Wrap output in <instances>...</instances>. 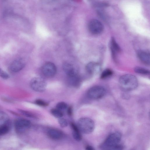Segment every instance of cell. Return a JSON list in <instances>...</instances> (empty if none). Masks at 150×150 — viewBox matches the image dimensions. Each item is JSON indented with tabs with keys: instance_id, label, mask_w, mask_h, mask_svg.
<instances>
[{
	"instance_id": "23",
	"label": "cell",
	"mask_w": 150,
	"mask_h": 150,
	"mask_svg": "<svg viewBox=\"0 0 150 150\" xmlns=\"http://www.w3.org/2000/svg\"><path fill=\"white\" fill-rule=\"evenodd\" d=\"M59 118L58 122L61 127L64 128L67 126L68 122L66 119L62 117Z\"/></svg>"
},
{
	"instance_id": "14",
	"label": "cell",
	"mask_w": 150,
	"mask_h": 150,
	"mask_svg": "<svg viewBox=\"0 0 150 150\" xmlns=\"http://www.w3.org/2000/svg\"><path fill=\"white\" fill-rule=\"evenodd\" d=\"M63 69L67 76L78 73L74 66L69 63H64L63 65Z\"/></svg>"
},
{
	"instance_id": "16",
	"label": "cell",
	"mask_w": 150,
	"mask_h": 150,
	"mask_svg": "<svg viewBox=\"0 0 150 150\" xmlns=\"http://www.w3.org/2000/svg\"><path fill=\"white\" fill-rule=\"evenodd\" d=\"M110 47L113 57L115 58L117 53L120 52L121 49L113 38H112L110 41Z\"/></svg>"
},
{
	"instance_id": "5",
	"label": "cell",
	"mask_w": 150,
	"mask_h": 150,
	"mask_svg": "<svg viewBox=\"0 0 150 150\" xmlns=\"http://www.w3.org/2000/svg\"><path fill=\"white\" fill-rule=\"evenodd\" d=\"M106 93L105 89L99 86H93L88 91L87 94L88 97L93 99H97L102 98Z\"/></svg>"
},
{
	"instance_id": "13",
	"label": "cell",
	"mask_w": 150,
	"mask_h": 150,
	"mask_svg": "<svg viewBox=\"0 0 150 150\" xmlns=\"http://www.w3.org/2000/svg\"><path fill=\"white\" fill-rule=\"evenodd\" d=\"M137 56L139 59L143 63L149 65L150 62V54L144 50H140L137 53Z\"/></svg>"
},
{
	"instance_id": "2",
	"label": "cell",
	"mask_w": 150,
	"mask_h": 150,
	"mask_svg": "<svg viewBox=\"0 0 150 150\" xmlns=\"http://www.w3.org/2000/svg\"><path fill=\"white\" fill-rule=\"evenodd\" d=\"M120 87L125 91H130L135 89L137 86L138 81L134 75L126 74L122 76L119 79Z\"/></svg>"
},
{
	"instance_id": "19",
	"label": "cell",
	"mask_w": 150,
	"mask_h": 150,
	"mask_svg": "<svg viewBox=\"0 0 150 150\" xmlns=\"http://www.w3.org/2000/svg\"><path fill=\"white\" fill-rule=\"evenodd\" d=\"M135 71L140 74L148 75L150 74V71L144 68L140 67H137L134 69Z\"/></svg>"
},
{
	"instance_id": "15",
	"label": "cell",
	"mask_w": 150,
	"mask_h": 150,
	"mask_svg": "<svg viewBox=\"0 0 150 150\" xmlns=\"http://www.w3.org/2000/svg\"><path fill=\"white\" fill-rule=\"evenodd\" d=\"M70 125L72 129V135L74 138L77 141H80L81 136L78 126L73 122L71 123Z\"/></svg>"
},
{
	"instance_id": "21",
	"label": "cell",
	"mask_w": 150,
	"mask_h": 150,
	"mask_svg": "<svg viewBox=\"0 0 150 150\" xmlns=\"http://www.w3.org/2000/svg\"><path fill=\"white\" fill-rule=\"evenodd\" d=\"M113 74L112 71L110 69H106L104 70L102 73L100 75L101 79L107 78L111 76Z\"/></svg>"
},
{
	"instance_id": "17",
	"label": "cell",
	"mask_w": 150,
	"mask_h": 150,
	"mask_svg": "<svg viewBox=\"0 0 150 150\" xmlns=\"http://www.w3.org/2000/svg\"><path fill=\"white\" fill-rule=\"evenodd\" d=\"M7 124H10L8 115L4 112L0 111V126Z\"/></svg>"
},
{
	"instance_id": "9",
	"label": "cell",
	"mask_w": 150,
	"mask_h": 150,
	"mask_svg": "<svg viewBox=\"0 0 150 150\" xmlns=\"http://www.w3.org/2000/svg\"><path fill=\"white\" fill-rule=\"evenodd\" d=\"M101 69V67L100 64L94 62H90L86 66V71L89 74H97L100 71Z\"/></svg>"
},
{
	"instance_id": "12",
	"label": "cell",
	"mask_w": 150,
	"mask_h": 150,
	"mask_svg": "<svg viewBox=\"0 0 150 150\" xmlns=\"http://www.w3.org/2000/svg\"><path fill=\"white\" fill-rule=\"evenodd\" d=\"M47 134L49 137L54 140H60L62 139L64 137V134L62 132L55 129H49L47 131Z\"/></svg>"
},
{
	"instance_id": "1",
	"label": "cell",
	"mask_w": 150,
	"mask_h": 150,
	"mask_svg": "<svg viewBox=\"0 0 150 150\" xmlns=\"http://www.w3.org/2000/svg\"><path fill=\"white\" fill-rule=\"evenodd\" d=\"M121 138V134L115 132L109 135L101 146L104 149L118 150L122 149L123 146L119 144Z\"/></svg>"
},
{
	"instance_id": "3",
	"label": "cell",
	"mask_w": 150,
	"mask_h": 150,
	"mask_svg": "<svg viewBox=\"0 0 150 150\" xmlns=\"http://www.w3.org/2000/svg\"><path fill=\"white\" fill-rule=\"evenodd\" d=\"M78 127L80 131L85 134H89L93 130L95 124L91 119L87 117L80 118L78 122Z\"/></svg>"
},
{
	"instance_id": "22",
	"label": "cell",
	"mask_w": 150,
	"mask_h": 150,
	"mask_svg": "<svg viewBox=\"0 0 150 150\" xmlns=\"http://www.w3.org/2000/svg\"><path fill=\"white\" fill-rule=\"evenodd\" d=\"M67 107V104L63 102L58 103L56 105V108L61 110L66 109Z\"/></svg>"
},
{
	"instance_id": "18",
	"label": "cell",
	"mask_w": 150,
	"mask_h": 150,
	"mask_svg": "<svg viewBox=\"0 0 150 150\" xmlns=\"http://www.w3.org/2000/svg\"><path fill=\"white\" fill-rule=\"evenodd\" d=\"M10 127V124L0 126V136L4 135L7 134L9 131Z\"/></svg>"
},
{
	"instance_id": "11",
	"label": "cell",
	"mask_w": 150,
	"mask_h": 150,
	"mask_svg": "<svg viewBox=\"0 0 150 150\" xmlns=\"http://www.w3.org/2000/svg\"><path fill=\"white\" fill-rule=\"evenodd\" d=\"M25 65L24 61L21 58H18L15 60L11 63L10 68L12 71L16 72L23 69Z\"/></svg>"
},
{
	"instance_id": "4",
	"label": "cell",
	"mask_w": 150,
	"mask_h": 150,
	"mask_svg": "<svg viewBox=\"0 0 150 150\" xmlns=\"http://www.w3.org/2000/svg\"><path fill=\"white\" fill-rule=\"evenodd\" d=\"M30 86L33 90L38 92H42L45 91L47 83L43 78L40 77H35L30 81Z\"/></svg>"
},
{
	"instance_id": "28",
	"label": "cell",
	"mask_w": 150,
	"mask_h": 150,
	"mask_svg": "<svg viewBox=\"0 0 150 150\" xmlns=\"http://www.w3.org/2000/svg\"><path fill=\"white\" fill-rule=\"evenodd\" d=\"M86 149L87 150H93L94 149L92 146H88L86 147Z\"/></svg>"
},
{
	"instance_id": "27",
	"label": "cell",
	"mask_w": 150,
	"mask_h": 150,
	"mask_svg": "<svg viewBox=\"0 0 150 150\" xmlns=\"http://www.w3.org/2000/svg\"><path fill=\"white\" fill-rule=\"evenodd\" d=\"M67 113L69 115H71L72 113V109L71 107H69L67 109Z\"/></svg>"
},
{
	"instance_id": "7",
	"label": "cell",
	"mask_w": 150,
	"mask_h": 150,
	"mask_svg": "<svg viewBox=\"0 0 150 150\" xmlns=\"http://www.w3.org/2000/svg\"><path fill=\"white\" fill-rule=\"evenodd\" d=\"M42 72L43 75L48 78L54 76L57 72V68L54 64L47 62L44 64L42 67Z\"/></svg>"
},
{
	"instance_id": "20",
	"label": "cell",
	"mask_w": 150,
	"mask_h": 150,
	"mask_svg": "<svg viewBox=\"0 0 150 150\" xmlns=\"http://www.w3.org/2000/svg\"><path fill=\"white\" fill-rule=\"evenodd\" d=\"M51 113L55 117L59 118L63 116V113L61 110L57 108H53L51 110Z\"/></svg>"
},
{
	"instance_id": "6",
	"label": "cell",
	"mask_w": 150,
	"mask_h": 150,
	"mask_svg": "<svg viewBox=\"0 0 150 150\" xmlns=\"http://www.w3.org/2000/svg\"><path fill=\"white\" fill-rule=\"evenodd\" d=\"M88 28L91 33L96 35L100 34L103 32L104 30V26L100 21L93 19L89 22Z\"/></svg>"
},
{
	"instance_id": "8",
	"label": "cell",
	"mask_w": 150,
	"mask_h": 150,
	"mask_svg": "<svg viewBox=\"0 0 150 150\" xmlns=\"http://www.w3.org/2000/svg\"><path fill=\"white\" fill-rule=\"evenodd\" d=\"M31 122L28 120L20 118L16 120L14 123L16 131L18 133L25 131L30 126Z\"/></svg>"
},
{
	"instance_id": "25",
	"label": "cell",
	"mask_w": 150,
	"mask_h": 150,
	"mask_svg": "<svg viewBox=\"0 0 150 150\" xmlns=\"http://www.w3.org/2000/svg\"><path fill=\"white\" fill-rule=\"evenodd\" d=\"M0 76L4 79H7L9 77V75L1 68H0Z\"/></svg>"
},
{
	"instance_id": "10",
	"label": "cell",
	"mask_w": 150,
	"mask_h": 150,
	"mask_svg": "<svg viewBox=\"0 0 150 150\" xmlns=\"http://www.w3.org/2000/svg\"><path fill=\"white\" fill-rule=\"evenodd\" d=\"M69 84L75 88H78L80 85L82 81L81 76L78 73L67 76Z\"/></svg>"
},
{
	"instance_id": "26",
	"label": "cell",
	"mask_w": 150,
	"mask_h": 150,
	"mask_svg": "<svg viewBox=\"0 0 150 150\" xmlns=\"http://www.w3.org/2000/svg\"><path fill=\"white\" fill-rule=\"evenodd\" d=\"M19 111L23 115L30 117H34L35 116L32 113L24 110H20Z\"/></svg>"
},
{
	"instance_id": "24",
	"label": "cell",
	"mask_w": 150,
	"mask_h": 150,
	"mask_svg": "<svg viewBox=\"0 0 150 150\" xmlns=\"http://www.w3.org/2000/svg\"><path fill=\"white\" fill-rule=\"evenodd\" d=\"M37 105L41 106H46L48 105V103L45 101L40 99L36 100L35 102Z\"/></svg>"
}]
</instances>
